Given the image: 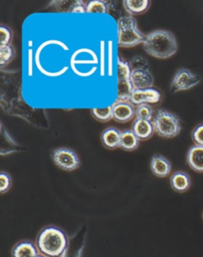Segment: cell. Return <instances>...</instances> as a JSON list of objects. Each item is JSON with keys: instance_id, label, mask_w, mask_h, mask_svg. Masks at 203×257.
I'll return each instance as SVG.
<instances>
[{"instance_id": "obj_1", "label": "cell", "mask_w": 203, "mask_h": 257, "mask_svg": "<svg viewBox=\"0 0 203 257\" xmlns=\"http://www.w3.org/2000/svg\"><path fill=\"white\" fill-rule=\"evenodd\" d=\"M143 47L148 55L164 60L175 55L178 50V44L172 33L165 30H156L147 34Z\"/></svg>"}, {"instance_id": "obj_2", "label": "cell", "mask_w": 203, "mask_h": 257, "mask_svg": "<svg viewBox=\"0 0 203 257\" xmlns=\"http://www.w3.org/2000/svg\"><path fill=\"white\" fill-rule=\"evenodd\" d=\"M69 245V240L62 229L48 226L41 231L37 240L38 251L47 257H61Z\"/></svg>"}, {"instance_id": "obj_3", "label": "cell", "mask_w": 203, "mask_h": 257, "mask_svg": "<svg viewBox=\"0 0 203 257\" xmlns=\"http://www.w3.org/2000/svg\"><path fill=\"white\" fill-rule=\"evenodd\" d=\"M118 46L131 48L144 43L146 35L139 31L136 19L133 16H124L118 21Z\"/></svg>"}, {"instance_id": "obj_4", "label": "cell", "mask_w": 203, "mask_h": 257, "mask_svg": "<svg viewBox=\"0 0 203 257\" xmlns=\"http://www.w3.org/2000/svg\"><path fill=\"white\" fill-rule=\"evenodd\" d=\"M154 128L159 137L173 138L181 132V123L175 113L166 110H159L154 116Z\"/></svg>"}, {"instance_id": "obj_5", "label": "cell", "mask_w": 203, "mask_h": 257, "mask_svg": "<svg viewBox=\"0 0 203 257\" xmlns=\"http://www.w3.org/2000/svg\"><path fill=\"white\" fill-rule=\"evenodd\" d=\"M52 160L61 170L66 172L78 169L80 166V160L77 153L69 148H58L52 153Z\"/></svg>"}, {"instance_id": "obj_6", "label": "cell", "mask_w": 203, "mask_h": 257, "mask_svg": "<svg viewBox=\"0 0 203 257\" xmlns=\"http://www.w3.org/2000/svg\"><path fill=\"white\" fill-rule=\"evenodd\" d=\"M201 82V77L193 73L187 68L178 69L173 77L171 84V91L173 93L187 91L195 87Z\"/></svg>"}, {"instance_id": "obj_7", "label": "cell", "mask_w": 203, "mask_h": 257, "mask_svg": "<svg viewBox=\"0 0 203 257\" xmlns=\"http://www.w3.org/2000/svg\"><path fill=\"white\" fill-rule=\"evenodd\" d=\"M112 106L113 118L118 122H128L136 116V108L129 99H117Z\"/></svg>"}, {"instance_id": "obj_8", "label": "cell", "mask_w": 203, "mask_h": 257, "mask_svg": "<svg viewBox=\"0 0 203 257\" xmlns=\"http://www.w3.org/2000/svg\"><path fill=\"white\" fill-rule=\"evenodd\" d=\"M161 99V94L157 89L151 88L141 89V90H133L131 95L129 97V100L133 104L138 105L143 103H157Z\"/></svg>"}, {"instance_id": "obj_9", "label": "cell", "mask_w": 203, "mask_h": 257, "mask_svg": "<svg viewBox=\"0 0 203 257\" xmlns=\"http://www.w3.org/2000/svg\"><path fill=\"white\" fill-rule=\"evenodd\" d=\"M130 82L133 90L151 88L154 84V77L149 69L132 71Z\"/></svg>"}, {"instance_id": "obj_10", "label": "cell", "mask_w": 203, "mask_h": 257, "mask_svg": "<svg viewBox=\"0 0 203 257\" xmlns=\"http://www.w3.org/2000/svg\"><path fill=\"white\" fill-rule=\"evenodd\" d=\"M150 169L154 176L159 178H164L168 176L171 173V165L166 157L157 154L152 157Z\"/></svg>"}, {"instance_id": "obj_11", "label": "cell", "mask_w": 203, "mask_h": 257, "mask_svg": "<svg viewBox=\"0 0 203 257\" xmlns=\"http://www.w3.org/2000/svg\"><path fill=\"white\" fill-rule=\"evenodd\" d=\"M132 131L137 135L140 141L148 140L152 138L155 133V128L152 121L140 118H136L133 121Z\"/></svg>"}, {"instance_id": "obj_12", "label": "cell", "mask_w": 203, "mask_h": 257, "mask_svg": "<svg viewBox=\"0 0 203 257\" xmlns=\"http://www.w3.org/2000/svg\"><path fill=\"white\" fill-rule=\"evenodd\" d=\"M122 132L115 127L106 128L101 135L102 144L108 150H116L120 148Z\"/></svg>"}, {"instance_id": "obj_13", "label": "cell", "mask_w": 203, "mask_h": 257, "mask_svg": "<svg viewBox=\"0 0 203 257\" xmlns=\"http://www.w3.org/2000/svg\"><path fill=\"white\" fill-rule=\"evenodd\" d=\"M170 184L174 191L178 193H183L190 188L191 180L187 173L178 171L171 175Z\"/></svg>"}, {"instance_id": "obj_14", "label": "cell", "mask_w": 203, "mask_h": 257, "mask_svg": "<svg viewBox=\"0 0 203 257\" xmlns=\"http://www.w3.org/2000/svg\"><path fill=\"white\" fill-rule=\"evenodd\" d=\"M186 161L190 169L197 172H203V146H192L188 151Z\"/></svg>"}, {"instance_id": "obj_15", "label": "cell", "mask_w": 203, "mask_h": 257, "mask_svg": "<svg viewBox=\"0 0 203 257\" xmlns=\"http://www.w3.org/2000/svg\"><path fill=\"white\" fill-rule=\"evenodd\" d=\"M151 2L148 0H124L125 12L130 16H140L148 12Z\"/></svg>"}, {"instance_id": "obj_16", "label": "cell", "mask_w": 203, "mask_h": 257, "mask_svg": "<svg viewBox=\"0 0 203 257\" xmlns=\"http://www.w3.org/2000/svg\"><path fill=\"white\" fill-rule=\"evenodd\" d=\"M38 255V247L31 241L19 242L12 250L13 257H37Z\"/></svg>"}, {"instance_id": "obj_17", "label": "cell", "mask_w": 203, "mask_h": 257, "mask_svg": "<svg viewBox=\"0 0 203 257\" xmlns=\"http://www.w3.org/2000/svg\"><path fill=\"white\" fill-rule=\"evenodd\" d=\"M140 145V139L137 138L132 130H127L122 132L120 148L124 151L132 152L137 150Z\"/></svg>"}, {"instance_id": "obj_18", "label": "cell", "mask_w": 203, "mask_h": 257, "mask_svg": "<svg viewBox=\"0 0 203 257\" xmlns=\"http://www.w3.org/2000/svg\"><path fill=\"white\" fill-rule=\"evenodd\" d=\"M16 57V49L12 45L0 46V66H8Z\"/></svg>"}, {"instance_id": "obj_19", "label": "cell", "mask_w": 203, "mask_h": 257, "mask_svg": "<svg viewBox=\"0 0 203 257\" xmlns=\"http://www.w3.org/2000/svg\"><path fill=\"white\" fill-rule=\"evenodd\" d=\"M91 112L95 119L101 122H106L113 118L112 105L104 108H93Z\"/></svg>"}, {"instance_id": "obj_20", "label": "cell", "mask_w": 203, "mask_h": 257, "mask_svg": "<svg viewBox=\"0 0 203 257\" xmlns=\"http://www.w3.org/2000/svg\"><path fill=\"white\" fill-rule=\"evenodd\" d=\"M132 69L130 64L127 61L122 59H118V81H125L130 80Z\"/></svg>"}, {"instance_id": "obj_21", "label": "cell", "mask_w": 203, "mask_h": 257, "mask_svg": "<svg viewBox=\"0 0 203 257\" xmlns=\"http://www.w3.org/2000/svg\"><path fill=\"white\" fill-rule=\"evenodd\" d=\"M87 6V13H107L108 12V6L105 1L102 0H93Z\"/></svg>"}, {"instance_id": "obj_22", "label": "cell", "mask_w": 203, "mask_h": 257, "mask_svg": "<svg viewBox=\"0 0 203 257\" xmlns=\"http://www.w3.org/2000/svg\"><path fill=\"white\" fill-rule=\"evenodd\" d=\"M153 110L152 106L148 103L138 105L136 107V118L152 121Z\"/></svg>"}, {"instance_id": "obj_23", "label": "cell", "mask_w": 203, "mask_h": 257, "mask_svg": "<svg viewBox=\"0 0 203 257\" xmlns=\"http://www.w3.org/2000/svg\"><path fill=\"white\" fill-rule=\"evenodd\" d=\"M133 91V86L130 80L118 81V99H129Z\"/></svg>"}, {"instance_id": "obj_24", "label": "cell", "mask_w": 203, "mask_h": 257, "mask_svg": "<svg viewBox=\"0 0 203 257\" xmlns=\"http://www.w3.org/2000/svg\"><path fill=\"white\" fill-rule=\"evenodd\" d=\"M1 136H2L3 142H6L8 143V146L7 148L1 150V154L4 153V150H6V153L5 154H10V153H15V152L18 151V145L16 144V142H14L12 137L10 136L8 131H4V125H1Z\"/></svg>"}, {"instance_id": "obj_25", "label": "cell", "mask_w": 203, "mask_h": 257, "mask_svg": "<svg viewBox=\"0 0 203 257\" xmlns=\"http://www.w3.org/2000/svg\"><path fill=\"white\" fill-rule=\"evenodd\" d=\"M12 185V179L8 172H0V193L5 194L11 189Z\"/></svg>"}, {"instance_id": "obj_26", "label": "cell", "mask_w": 203, "mask_h": 257, "mask_svg": "<svg viewBox=\"0 0 203 257\" xmlns=\"http://www.w3.org/2000/svg\"><path fill=\"white\" fill-rule=\"evenodd\" d=\"M131 67L132 71L135 70H148L149 69V64L146 59L142 57H135L132 60L131 62L129 63Z\"/></svg>"}, {"instance_id": "obj_27", "label": "cell", "mask_w": 203, "mask_h": 257, "mask_svg": "<svg viewBox=\"0 0 203 257\" xmlns=\"http://www.w3.org/2000/svg\"><path fill=\"white\" fill-rule=\"evenodd\" d=\"M0 36H1V42H0V46H8L11 45L12 38H13V34L12 31L9 27L4 25L0 26Z\"/></svg>"}, {"instance_id": "obj_28", "label": "cell", "mask_w": 203, "mask_h": 257, "mask_svg": "<svg viewBox=\"0 0 203 257\" xmlns=\"http://www.w3.org/2000/svg\"><path fill=\"white\" fill-rule=\"evenodd\" d=\"M192 140L195 146H203V123L197 125L192 131Z\"/></svg>"}, {"instance_id": "obj_29", "label": "cell", "mask_w": 203, "mask_h": 257, "mask_svg": "<svg viewBox=\"0 0 203 257\" xmlns=\"http://www.w3.org/2000/svg\"><path fill=\"white\" fill-rule=\"evenodd\" d=\"M37 257H47V256H46V255H38V256Z\"/></svg>"}, {"instance_id": "obj_30", "label": "cell", "mask_w": 203, "mask_h": 257, "mask_svg": "<svg viewBox=\"0 0 203 257\" xmlns=\"http://www.w3.org/2000/svg\"><path fill=\"white\" fill-rule=\"evenodd\" d=\"M202 217H203V214H202Z\"/></svg>"}]
</instances>
